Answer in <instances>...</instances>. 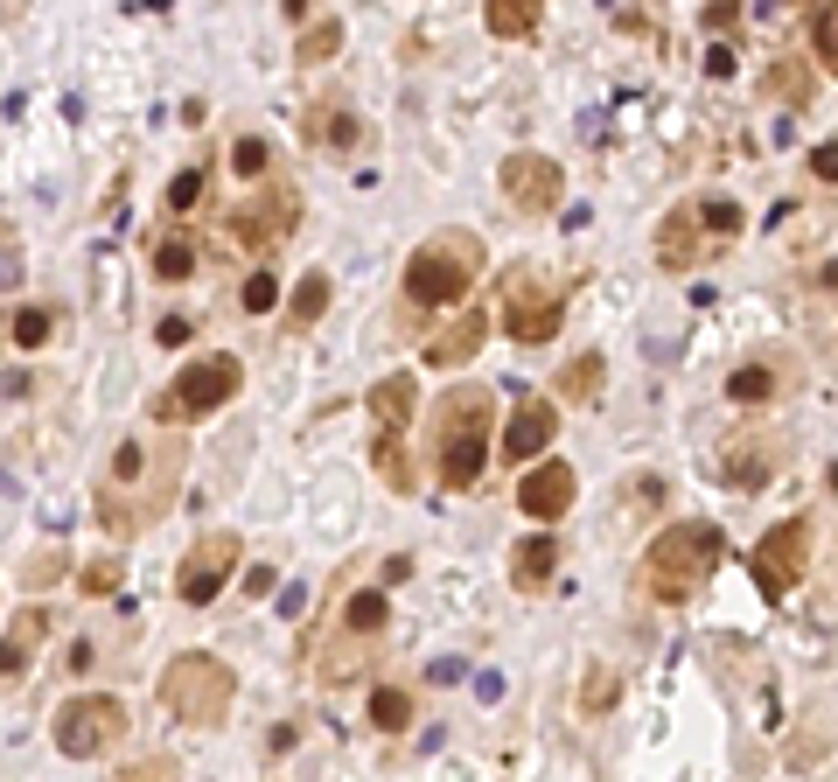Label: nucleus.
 Returning a JSON list of instances; mask_svg holds the SVG:
<instances>
[{
	"instance_id": "obj_1",
	"label": "nucleus",
	"mask_w": 838,
	"mask_h": 782,
	"mask_svg": "<svg viewBox=\"0 0 838 782\" xmlns=\"http://www.w3.org/2000/svg\"><path fill=\"white\" fill-rule=\"evenodd\" d=\"M489 441H497V392L489 385H454L441 419H433V475H441V489L468 496L483 483Z\"/></svg>"
},
{
	"instance_id": "obj_2",
	"label": "nucleus",
	"mask_w": 838,
	"mask_h": 782,
	"mask_svg": "<svg viewBox=\"0 0 838 782\" xmlns=\"http://www.w3.org/2000/svg\"><path fill=\"white\" fill-rule=\"evenodd\" d=\"M727 559V539H720V524H699V518H684V524H664L650 552H643V594L664 601V608H678V601H692L699 587L713 580V566Z\"/></svg>"
},
{
	"instance_id": "obj_3",
	"label": "nucleus",
	"mask_w": 838,
	"mask_h": 782,
	"mask_svg": "<svg viewBox=\"0 0 838 782\" xmlns=\"http://www.w3.org/2000/svg\"><path fill=\"white\" fill-rule=\"evenodd\" d=\"M475 280H483V238H468V231H441V238H427L406 259V301H412V308L468 301Z\"/></svg>"
},
{
	"instance_id": "obj_4",
	"label": "nucleus",
	"mask_w": 838,
	"mask_h": 782,
	"mask_svg": "<svg viewBox=\"0 0 838 782\" xmlns=\"http://www.w3.org/2000/svg\"><path fill=\"white\" fill-rule=\"evenodd\" d=\"M245 385V364L231 350H217V356H196L189 371H175L168 385L155 392V406H147V419L155 427H196V419H210L217 406H231Z\"/></svg>"
},
{
	"instance_id": "obj_5",
	"label": "nucleus",
	"mask_w": 838,
	"mask_h": 782,
	"mask_svg": "<svg viewBox=\"0 0 838 782\" xmlns=\"http://www.w3.org/2000/svg\"><path fill=\"white\" fill-rule=\"evenodd\" d=\"M231 664H217L210 650H182L175 664H168V678H161V699H168V713L175 719H196V727H217L224 713H231Z\"/></svg>"
},
{
	"instance_id": "obj_6",
	"label": "nucleus",
	"mask_w": 838,
	"mask_h": 782,
	"mask_svg": "<svg viewBox=\"0 0 838 782\" xmlns=\"http://www.w3.org/2000/svg\"><path fill=\"white\" fill-rule=\"evenodd\" d=\"M566 321V287L545 273V265H510L503 273V329L518 342H552Z\"/></svg>"
},
{
	"instance_id": "obj_7",
	"label": "nucleus",
	"mask_w": 838,
	"mask_h": 782,
	"mask_svg": "<svg viewBox=\"0 0 838 782\" xmlns=\"http://www.w3.org/2000/svg\"><path fill=\"white\" fill-rule=\"evenodd\" d=\"M49 734H56V748H64L70 761H99V755H112L126 740V705L105 699V692L64 699V705H56V719H49Z\"/></svg>"
},
{
	"instance_id": "obj_8",
	"label": "nucleus",
	"mask_w": 838,
	"mask_h": 782,
	"mask_svg": "<svg viewBox=\"0 0 838 782\" xmlns=\"http://www.w3.org/2000/svg\"><path fill=\"white\" fill-rule=\"evenodd\" d=\"M811 518H783L775 531H761L755 552H748V566H755V587H761V601H783L796 580L811 574Z\"/></svg>"
},
{
	"instance_id": "obj_9",
	"label": "nucleus",
	"mask_w": 838,
	"mask_h": 782,
	"mask_svg": "<svg viewBox=\"0 0 838 782\" xmlns=\"http://www.w3.org/2000/svg\"><path fill=\"white\" fill-rule=\"evenodd\" d=\"M238 539H231V531H210V539H196V545H189V559H182V574H175V594L189 601V608H210V601H217L224 594V580H231L238 574Z\"/></svg>"
},
{
	"instance_id": "obj_10",
	"label": "nucleus",
	"mask_w": 838,
	"mask_h": 782,
	"mask_svg": "<svg viewBox=\"0 0 838 782\" xmlns=\"http://www.w3.org/2000/svg\"><path fill=\"white\" fill-rule=\"evenodd\" d=\"M713 224H706V203H678L671 217L657 224V265L664 273H699V259L713 252Z\"/></svg>"
},
{
	"instance_id": "obj_11",
	"label": "nucleus",
	"mask_w": 838,
	"mask_h": 782,
	"mask_svg": "<svg viewBox=\"0 0 838 782\" xmlns=\"http://www.w3.org/2000/svg\"><path fill=\"white\" fill-rule=\"evenodd\" d=\"M287 231H294V189H265V196H245L231 209V238L245 252H273Z\"/></svg>"
},
{
	"instance_id": "obj_12",
	"label": "nucleus",
	"mask_w": 838,
	"mask_h": 782,
	"mask_svg": "<svg viewBox=\"0 0 838 782\" xmlns=\"http://www.w3.org/2000/svg\"><path fill=\"white\" fill-rule=\"evenodd\" d=\"M503 196L524 209V217H545V209H559L566 196V175L552 155H510L503 161Z\"/></svg>"
},
{
	"instance_id": "obj_13",
	"label": "nucleus",
	"mask_w": 838,
	"mask_h": 782,
	"mask_svg": "<svg viewBox=\"0 0 838 782\" xmlns=\"http://www.w3.org/2000/svg\"><path fill=\"white\" fill-rule=\"evenodd\" d=\"M783 433H734L727 441V483L734 489H761V483H775V468H783Z\"/></svg>"
},
{
	"instance_id": "obj_14",
	"label": "nucleus",
	"mask_w": 838,
	"mask_h": 782,
	"mask_svg": "<svg viewBox=\"0 0 838 782\" xmlns=\"http://www.w3.org/2000/svg\"><path fill=\"white\" fill-rule=\"evenodd\" d=\"M518 510H524L531 524L566 518V510H574V468H566V462H539V468H524V483H518Z\"/></svg>"
},
{
	"instance_id": "obj_15",
	"label": "nucleus",
	"mask_w": 838,
	"mask_h": 782,
	"mask_svg": "<svg viewBox=\"0 0 838 782\" xmlns=\"http://www.w3.org/2000/svg\"><path fill=\"white\" fill-rule=\"evenodd\" d=\"M552 433H559V412H552V398H518V412H510L497 454H503V462H524V468H531V454H545Z\"/></svg>"
},
{
	"instance_id": "obj_16",
	"label": "nucleus",
	"mask_w": 838,
	"mask_h": 782,
	"mask_svg": "<svg viewBox=\"0 0 838 782\" xmlns=\"http://www.w3.org/2000/svg\"><path fill=\"white\" fill-rule=\"evenodd\" d=\"M489 342V315L483 308H468V315H454L441 336L427 342V364L433 371H462V364H475V350Z\"/></svg>"
},
{
	"instance_id": "obj_17",
	"label": "nucleus",
	"mask_w": 838,
	"mask_h": 782,
	"mask_svg": "<svg viewBox=\"0 0 838 782\" xmlns=\"http://www.w3.org/2000/svg\"><path fill=\"white\" fill-rule=\"evenodd\" d=\"M43 636H49V608H22V615H14V628L0 636V684L29 671L35 650H43Z\"/></svg>"
},
{
	"instance_id": "obj_18",
	"label": "nucleus",
	"mask_w": 838,
	"mask_h": 782,
	"mask_svg": "<svg viewBox=\"0 0 838 782\" xmlns=\"http://www.w3.org/2000/svg\"><path fill=\"white\" fill-rule=\"evenodd\" d=\"M412 406H419V385H412L406 371L377 377V385H371V398H364V412L377 419V433H406V419H412Z\"/></svg>"
},
{
	"instance_id": "obj_19",
	"label": "nucleus",
	"mask_w": 838,
	"mask_h": 782,
	"mask_svg": "<svg viewBox=\"0 0 838 782\" xmlns=\"http://www.w3.org/2000/svg\"><path fill=\"white\" fill-rule=\"evenodd\" d=\"M559 574V539H545V531H531V539L510 552V587L518 594H539V587Z\"/></svg>"
},
{
	"instance_id": "obj_20",
	"label": "nucleus",
	"mask_w": 838,
	"mask_h": 782,
	"mask_svg": "<svg viewBox=\"0 0 838 782\" xmlns=\"http://www.w3.org/2000/svg\"><path fill=\"white\" fill-rule=\"evenodd\" d=\"M301 133H308L315 147H336V155H356V147H364V120H356V112L342 105V99H329V105H321Z\"/></svg>"
},
{
	"instance_id": "obj_21",
	"label": "nucleus",
	"mask_w": 838,
	"mask_h": 782,
	"mask_svg": "<svg viewBox=\"0 0 838 782\" xmlns=\"http://www.w3.org/2000/svg\"><path fill=\"white\" fill-rule=\"evenodd\" d=\"M539 14H545V0H483V22H489V35H503V43H524V35L539 29Z\"/></svg>"
},
{
	"instance_id": "obj_22",
	"label": "nucleus",
	"mask_w": 838,
	"mask_h": 782,
	"mask_svg": "<svg viewBox=\"0 0 838 782\" xmlns=\"http://www.w3.org/2000/svg\"><path fill=\"white\" fill-rule=\"evenodd\" d=\"M412 719H419V699L406 692V684H377L371 692V727L377 734H406Z\"/></svg>"
},
{
	"instance_id": "obj_23",
	"label": "nucleus",
	"mask_w": 838,
	"mask_h": 782,
	"mask_svg": "<svg viewBox=\"0 0 838 782\" xmlns=\"http://www.w3.org/2000/svg\"><path fill=\"white\" fill-rule=\"evenodd\" d=\"M761 91H769V99H790V105H817V78H811L804 56H783V64L761 78Z\"/></svg>"
},
{
	"instance_id": "obj_24",
	"label": "nucleus",
	"mask_w": 838,
	"mask_h": 782,
	"mask_svg": "<svg viewBox=\"0 0 838 782\" xmlns=\"http://www.w3.org/2000/svg\"><path fill=\"white\" fill-rule=\"evenodd\" d=\"M601 377H608V364H601L594 350H587V356H574V364L559 371V398H574V406H594V398H601Z\"/></svg>"
},
{
	"instance_id": "obj_25",
	"label": "nucleus",
	"mask_w": 838,
	"mask_h": 782,
	"mask_svg": "<svg viewBox=\"0 0 838 782\" xmlns=\"http://www.w3.org/2000/svg\"><path fill=\"white\" fill-rule=\"evenodd\" d=\"M155 280H161V287H189V280H196V245H189V238H161L155 245Z\"/></svg>"
},
{
	"instance_id": "obj_26",
	"label": "nucleus",
	"mask_w": 838,
	"mask_h": 782,
	"mask_svg": "<svg viewBox=\"0 0 838 782\" xmlns=\"http://www.w3.org/2000/svg\"><path fill=\"white\" fill-rule=\"evenodd\" d=\"M775 392H783V385H775V364H740V371L727 377V398H734V406H769Z\"/></svg>"
},
{
	"instance_id": "obj_27",
	"label": "nucleus",
	"mask_w": 838,
	"mask_h": 782,
	"mask_svg": "<svg viewBox=\"0 0 838 782\" xmlns=\"http://www.w3.org/2000/svg\"><path fill=\"white\" fill-rule=\"evenodd\" d=\"M385 615H392L385 587H364V594H350V608H342V628H350V636H377Z\"/></svg>"
},
{
	"instance_id": "obj_28",
	"label": "nucleus",
	"mask_w": 838,
	"mask_h": 782,
	"mask_svg": "<svg viewBox=\"0 0 838 782\" xmlns=\"http://www.w3.org/2000/svg\"><path fill=\"white\" fill-rule=\"evenodd\" d=\"M0 329H8L14 350H43V342L56 336V315H49V308H14L8 321H0Z\"/></svg>"
},
{
	"instance_id": "obj_29",
	"label": "nucleus",
	"mask_w": 838,
	"mask_h": 782,
	"mask_svg": "<svg viewBox=\"0 0 838 782\" xmlns=\"http://www.w3.org/2000/svg\"><path fill=\"white\" fill-rule=\"evenodd\" d=\"M210 196V168H182L175 182H168V217H189V209H203Z\"/></svg>"
},
{
	"instance_id": "obj_30",
	"label": "nucleus",
	"mask_w": 838,
	"mask_h": 782,
	"mask_svg": "<svg viewBox=\"0 0 838 782\" xmlns=\"http://www.w3.org/2000/svg\"><path fill=\"white\" fill-rule=\"evenodd\" d=\"M811 49H817V70H831V78H838V0H825V8H817Z\"/></svg>"
},
{
	"instance_id": "obj_31",
	"label": "nucleus",
	"mask_w": 838,
	"mask_h": 782,
	"mask_svg": "<svg viewBox=\"0 0 838 782\" xmlns=\"http://www.w3.org/2000/svg\"><path fill=\"white\" fill-rule=\"evenodd\" d=\"M321 308H329V273H308L294 287V301H287V315L301 321V329H308V321H321Z\"/></svg>"
},
{
	"instance_id": "obj_32",
	"label": "nucleus",
	"mask_w": 838,
	"mask_h": 782,
	"mask_svg": "<svg viewBox=\"0 0 838 782\" xmlns=\"http://www.w3.org/2000/svg\"><path fill=\"white\" fill-rule=\"evenodd\" d=\"M231 168H238L245 182H259L265 168H273V147H265L259 133H238V140H231Z\"/></svg>"
},
{
	"instance_id": "obj_33",
	"label": "nucleus",
	"mask_w": 838,
	"mask_h": 782,
	"mask_svg": "<svg viewBox=\"0 0 838 782\" xmlns=\"http://www.w3.org/2000/svg\"><path fill=\"white\" fill-rule=\"evenodd\" d=\"M336 49H342V22H315L308 35H301V70H308V64H329Z\"/></svg>"
},
{
	"instance_id": "obj_34",
	"label": "nucleus",
	"mask_w": 838,
	"mask_h": 782,
	"mask_svg": "<svg viewBox=\"0 0 838 782\" xmlns=\"http://www.w3.org/2000/svg\"><path fill=\"white\" fill-rule=\"evenodd\" d=\"M238 308H245V315H265V308H280V280H273V273H245V287H238Z\"/></svg>"
},
{
	"instance_id": "obj_35",
	"label": "nucleus",
	"mask_w": 838,
	"mask_h": 782,
	"mask_svg": "<svg viewBox=\"0 0 838 782\" xmlns=\"http://www.w3.org/2000/svg\"><path fill=\"white\" fill-rule=\"evenodd\" d=\"M706 224H713V238L727 245V238L740 231V203H727V196H713V203H706Z\"/></svg>"
},
{
	"instance_id": "obj_36",
	"label": "nucleus",
	"mask_w": 838,
	"mask_h": 782,
	"mask_svg": "<svg viewBox=\"0 0 838 782\" xmlns=\"http://www.w3.org/2000/svg\"><path fill=\"white\" fill-rule=\"evenodd\" d=\"M78 587H84V594H112V587H120V559L84 566V574H78Z\"/></svg>"
},
{
	"instance_id": "obj_37",
	"label": "nucleus",
	"mask_w": 838,
	"mask_h": 782,
	"mask_svg": "<svg viewBox=\"0 0 838 782\" xmlns=\"http://www.w3.org/2000/svg\"><path fill=\"white\" fill-rule=\"evenodd\" d=\"M580 705H587V713H608V705H615V671H594V684L580 692Z\"/></svg>"
},
{
	"instance_id": "obj_38",
	"label": "nucleus",
	"mask_w": 838,
	"mask_h": 782,
	"mask_svg": "<svg viewBox=\"0 0 838 782\" xmlns=\"http://www.w3.org/2000/svg\"><path fill=\"white\" fill-rule=\"evenodd\" d=\"M189 336H196V321H189V315H161V329H155V342H161V350H182Z\"/></svg>"
},
{
	"instance_id": "obj_39",
	"label": "nucleus",
	"mask_w": 838,
	"mask_h": 782,
	"mask_svg": "<svg viewBox=\"0 0 838 782\" xmlns=\"http://www.w3.org/2000/svg\"><path fill=\"white\" fill-rule=\"evenodd\" d=\"M811 175H817V182H838V140L811 147Z\"/></svg>"
},
{
	"instance_id": "obj_40",
	"label": "nucleus",
	"mask_w": 838,
	"mask_h": 782,
	"mask_svg": "<svg viewBox=\"0 0 838 782\" xmlns=\"http://www.w3.org/2000/svg\"><path fill=\"white\" fill-rule=\"evenodd\" d=\"M628 496H636L643 510H657V503H664V475H643V483H628Z\"/></svg>"
},
{
	"instance_id": "obj_41",
	"label": "nucleus",
	"mask_w": 838,
	"mask_h": 782,
	"mask_svg": "<svg viewBox=\"0 0 838 782\" xmlns=\"http://www.w3.org/2000/svg\"><path fill=\"white\" fill-rule=\"evenodd\" d=\"M734 14H740V0H706V29H734Z\"/></svg>"
},
{
	"instance_id": "obj_42",
	"label": "nucleus",
	"mask_w": 838,
	"mask_h": 782,
	"mask_svg": "<svg viewBox=\"0 0 838 782\" xmlns=\"http://www.w3.org/2000/svg\"><path fill=\"white\" fill-rule=\"evenodd\" d=\"M91 664H99V650H91V636H78V643H70V671H78V678H84V671H91Z\"/></svg>"
},
{
	"instance_id": "obj_43",
	"label": "nucleus",
	"mask_w": 838,
	"mask_h": 782,
	"mask_svg": "<svg viewBox=\"0 0 838 782\" xmlns=\"http://www.w3.org/2000/svg\"><path fill=\"white\" fill-rule=\"evenodd\" d=\"M245 594H252V601L273 594V566H252V574H245Z\"/></svg>"
},
{
	"instance_id": "obj_44",
	"label": "nucleus",
	"mask_w": 838,
	"mask_h": 782,
	"mask_svg": "<svg viewBox=\"0 0 838 782\" xmlns=\"http://www.w3.org/2000/svg\"><path fill=\"white\" fill-rule=\"evenodd\" d=\"M0 392H8V398H29L35 377H29V371H8V377H0Z\"/></svg>"
},
{
	"instance_id": "obj_45",
	"label": "nucleus",
	"mask_w": 838,
	"mask_h": 782,
	"mask_svg": "<svg viewBox=\"0 0 838 782\" xmlns=\"http://www.w3.org/2000/svg\"><path fill=\"white\" fill-rule=\"evenodd\" d=\"M308 8H315V0H287V14H294V22H308Z\"/></svg>"
},
{
	"instance_id": "obj_46",
	"label": "nucleus",
	"mask_w": 838,
	"mask_h": 782,
	"mask_svg": "<svg viewBox=\"0 0 838 782\" xmlns=\"http://www.w3.org/2000/svg\"><path fill=\"white\" fill-rule=\"evenodd\" d=\"M0 22H8V0H0Z\"/></svg>"
}]
</instances>
